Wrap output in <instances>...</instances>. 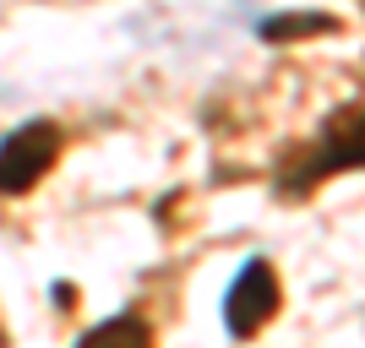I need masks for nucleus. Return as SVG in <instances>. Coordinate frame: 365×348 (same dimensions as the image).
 <instances>
[{
  "instance_id": "f257e3e1",
  "label": "nucleus",
  "mask_w": 365,
  "mask_h": 348,
  "mask_svg": "<svg viewBox=\"0 0 365 348\" xmlns=\"http://www.w3.org/2000/svg\"><path fill=\"white\" fill-rule=\"evenodd\" d=\"M354 169H365V104H349V109H338V115H327L317 142L278 169V191L284 196H305L322 180L354 174Z\"/></svg>"
},
{
  "instance_id": "f03ea898",
  "label": "nucleus",
  "mask_w": 365,
  "mask_h": 348,
  "mask_svg": "<svg viewBox=\"0 0 365 348\" xmlns=\"http://www.w3.org/2000/svg\"><path fill=\"white\" fill-rule=\"evenodd\" d=\"M61 158V125L55 120H28L0 142V196H22L44 180Z\"/></svg>"
},
{
  "instance_id": "7ed1b4c3",
  "label": "nucleus",
  "mask_w": 365,
  "mask_h": 348,
  "mask_svg": "<svg viewBox=\"0 0 365 348\" xmlns=\"http://www.w3.org/2000/svg\"><path fill=\"white\" fill-rule=\"evenodd\" d=\"M278 300H284V288H278L273 261L251 256L240 273H235L229 294H224V332L229 337H257L262 327L278 316Z\"/></svg>"
},
{
  "instance_id": "20e7f679",
  "label": "nucleus",
  "mask_w": 365,
  "mask_h": 348,
  "mask_svg": "<svg viewBox=\"0 0 365 348\" xmlns=\"http://www.w3.org/2000/svg\"><path fill=\"white\" fill-rule=\"evenodd\" d=\"M333 28H338V16H327V11H278L262 22V38L267 44H294L305 33H333Z\"/></svg>"
},
{
  "instance_id": "39448f33",
  "label": "nucleus",
  "mask_w": 365,
  "mask_h": 348,
  "mask_svg": "<svg viewBox=\"0 0 365 348\" xmlns=\"http://www.w3.org/2000/svg\"><path fill=\"white\" fill-rule=\"evenodd\" d=\"M109 337H131V343H153V327L148 321H137V316H109V321H98L82 343H109Z\"/></svg>"
}]
</instances>
